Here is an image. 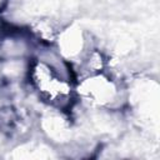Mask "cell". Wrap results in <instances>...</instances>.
Wrapping results in <instances>:
<instances>
[{
  "mask_svg": "<svg viewBox=\"0 0 160 160\" xmlns=\"http://www.w3.org/2000/svg\"><path fill=\"white\" fill-rule=\"evenodd\" d=\"M75 96L95 110H115L124 101L120 81L105 71L76 80Z\"/></svg>",
  "mask_w": 160,
  "mask_h": 160,
  "instance_id": "obj_2",
  "label": "cell"
},
{
  "mask_svg": "<svg viewBox=\"0 0 160 160\" xmlns=\"http://www.w3.org/2000/svg\"><path fill=\"white\" fill-rule=\"evenodd\" d=\"M28 80L39 100L55 110L70 109L76 99L74 78L59 71L40 58L30 61Z\"/></svg>",
  "mask_w": 160,
  "mask_h": 160,
  "instance_id": "obj_1",
  "label": "cell"
}]
</instances>
